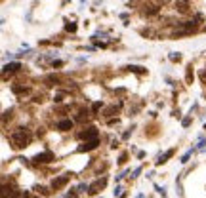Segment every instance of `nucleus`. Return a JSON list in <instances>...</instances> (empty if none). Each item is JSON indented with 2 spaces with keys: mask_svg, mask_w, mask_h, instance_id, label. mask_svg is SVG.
<instances>
[{
  "mask_svg": "<svg viewBox=\"0 0 206 198\" xmlns=\"http://www.w3.org/2000/svg\"><path fill=\"white\" fill-rule=\"evenodd\" d=\"M154 189H157V192H158V194H162V196H166V192H164V189H162V187H154Z\"/></svg>",
  "mask_w": 206,
  "mask_h": 198,
  "instance_id": "f3484780",
  "label": "nucleus"
},
{
  "mask_svg": "<svg viewBox=\"0 0 206 198\" xmlns=\"http://www.w3.org/2000/svg\"><path fill=\"white\" fill-rule=\"evenodd\" d=\"M105 183H107V179H105V177H101V179H97V181H94V183H92L90 185V194H96V192H99L101 189H103V187H105Z\"/></svg>",
  "mask_w": 206,
  "mask_h": 198,
  "instance_id": "39448f33",
  "label": "nucleus"
},
{
  "mask_svg": "<svg viewBox=\"0 0 206 198\" xmlns=\"http://www.w3.org/2000/svg\"><path fill=\"white\" fill-rule=\"evenodd\" d=\"M181 124H183V128H187V126H189V124H191V116H187V118H183V122H181Z\"/></svg>",
  "mask_w": 206,
  "mask_h": 198,
  "instance_id": "dca6fc26",
  "label": "nucleus"
},
{
  "mask_svg": "<svg viewBox=\"0 0 206 198\" xmlns=\"http://www.w3.org/2000/svg\"><path fill=\"white\" fill-rule=\"evenodd\" d=\"M199 76H200V80H204V82H206V71H200V72H199Z\"/></svg>",
  "mask_w": 206,
  "mask_h": 198,
  "instance_id": "4be33fe9",
  "label": "nucleus"
},
{
  "mask_svg": "<svg viewBox=\"0 0 206 198\" xmlns=\"http://www.w3.org/2000/svg\"><path fill=\"white\" fill-rule=\"evenodd\" d=\"M204 31H206V27H204Z\"/></svg>",
  "mask_w": 206,
  "mask_h": 198,
  "instance_id": "bb28decb",
  "label": "nucleus"
},
{
  "mask_svg": "<svg viewBox=\"0 0 206 198\" xmlns=\"http://www.w3.org/2000/svg\"><path fill=\"white\" fill-rule=\"evenodd\" d=\"M172 154H174V149H170V150H166L164 154H160V156H158V160H157V166L164 164V162H166V160L170 158V156H172Z\"/></svg>",
  "mask_w": 206,
  "mask_h": 198,
  "instance_id": "1a4fd4ad",
  "label": "nucleus"
},
{
  "mask_svg": "<svg viewBox=\"0 0 206 198\" xmlns=\"http://www.w3.org/2000/svg\"><path fill=\"white\" fill-rule=\"evenodd\" d=\"M65 29L69 31V33H75V31H76V25H75V23H67V25H65Z\"/></svg>",
  "mask_w": 206,
  "mask_h": 198,
  "instance_id": "2eb2a0df",
  "label": "nucleus"
},
{
  "mask_svg": "<svg viewBox=\"0 0 206 198\" xmlns=\"http://www.w3.org/2000/svg\"><path fill=\"white\" fill-rule=\"evenodd\" d=\"M34 162H42V164H50V162H54V154L50 153V150H46V153H38L37 156H34Z\"/></svg>",
  "mask_w": 206,
  "mask_h": 198,
  "instance_id": "20e7f679",
  "label": "nucleus"
},
{
  "mask_svg": "<svg viewBox=\"0 0 206 198\" xmlns=\"http://www.w3.org/2000/svg\"><path fill=\"white\" fill-rule=\"evenodd\" d=\"M97 145H99V139H96V141H84L78 147V153H86V150H92V149H96Z\"/></svg>",
  "mask_w": 206,
  "mask_h": 198,
  "instance_id": "423d86ee",
  "label": "nucleus"
},
{
  "mask_svg": "<svg viewBox=\"0 0 206 198\" xmlns=\"http://www.w3.org/2000/svg\"><path fill=\"white\" fill-rule=\"evenodd\" d=\"M204 147H206V141H204V139H202V141H200V143L197 145V149L200 150V149H204Z\"/></svg>",
  "mask_w": 206,
  "mask_h": 198,
  "instance_id": "5701e85b",
  "label": "nucleus"
},
{
  "mask_svg": "<svg viewBox=\"0 0 206 198\" xmlns=\"http://www.w3.org/2000/svg\"><path fill=\"white\" fill-rule=\"evenodd\" d=\"M191 154H193V150H189V153H187V154H185L183 158H181V162L185 164V162H187V160H189V156H191Z\"/></svg>",
  "mask_w": 206,
  "mask_h": 198,
  "instance_id": "a211bd4d",
  "label": "nucleus"
},
{
  "mask_svg": "<svg viewBox=\"0 0 206 198\" xmlns=\"http://www.w3.org/2000/svg\"><path fill=\"white\" fill-rule=\"evenodd\" d=\"M140 173H141V166H140V168H136V170H134V173H132V177H137Z\"/></svg>",
  "mask_w": 206,
  "mask_h": 198,
  "instance_id": "aec40b11",
  "label": "nucleus"
},
{
  "mask_svg": "<svg viewBox=\"0 0 206 198\" xmlns=\"http://www.w3.org/2000/svg\"><path fill=\"white\" fill-rule=\"evenodd\" d=\"M78 192H86V191H90V185H86V183H80L78 185V189H76Z\"/></svg>",
  "mask_w": 206,
  "mask_h": 198,
  "instance_id": "ddd939ff",
  "label": "nucleus"
},
{
  "mask_svg": "<svg viewBox=\"0 0 206 198\" xmlns=\"http://www.w3.org/2000/svg\"><path fill=\"white\" fill-rule=\"evenodd\" d=\"M21 198H37V196H31L29 192H23V194H21Z\"/></svg>",
  "mask_w": 206,
  "mask_h": 198,
  "instance_id": "a878e982",
  "label": "nucleus"
},
{
  "mask_svg": "<svg viewBox=\"0 0 206 198\" xmlns=\"http://www.w3.org/2000/svg\"><path fill=\"white\" fill-rule=\"evenodd\" d=\"M71 128H73V120H59L57 122V130H61V132H69Z\"/></svg>",
  "mask_w": 206,
  "mask_h": 198,
  "instance_id": "0eeeda50",
  "label": "nucleus"
},
{
  "mask_svg": "<svg viewBox=\"0 0 206 198\" xmlns=\"http://www.w3.org/2000/svg\"><path fill=\"white\" fill-rule=\"evenodd\" d=\"M17 69H21V65H19V63H6V65H4V72H8V71H17Z\"/></svg>",
  "mask_w": 206,
  "mask_h": 198,
  "instance_id": "9d476101",
  "label": "nucleus"
},
{
  "mask_svg": "<svg viewBox=\"0 0 206 198\" xmlns=\"http://www.w3.org/2000/svg\"><path fill=\"white\" fill-rule=\"evenodd\" d=\"M10 143H12L13 149H25L31 143V132H29L27 128L13 130L12 135H10Z\"/></svg>",
  "mask_w": 206,
  "mask_h": 198,
  "instance_id": "f257e3e1",
  "label": "nucleus"
},
{
  "mask_svg": "<svg viewBox=\"0 0 206 198\" xmlns=\"http://www.w3.org/2000/svg\"><path fill=\"white\" fill-rule=\"evenodd\" d=\"M59 82V78L55 76V74H50V76H46V84L48 86H54V84H57Z\"/></svg>",
  "mask_w": 206,
  "mask_h": 198,
  "instance_id": "9b49d317",
  "label": "nucleus"
},
{
  "mask_svg": "<svg viewBox=\"0 0 206 198\" xmlns=\"http://www.w3.org/2000/svg\"><path fill=\"white\" fill-rule=\"evenodd\" d=\"M12 92L17 93V95H23V93L29 92V88L25 86V84H13V86H12Z\"/></svg>",
  "mask_w": 206,
  "mask_h": 198,
  "instance_id": "6e6552de",
  "label": "nucleus"
},
{
  "mask_svg": "<svg viewBox=\"0 0 206 198\" xmlns=\"http://www.w3.org/2000/svg\"><path fill=\"white\" fill-rule=\"evenodd\" d=\"M113 194H115V196H120V194H122V189H120V187H116V189L113 191Z\"/></svg>",
  "mask_w": 206,
  "mask_h": 198,
  "instance_id": "6ab92c4d",
  "label": "nucleus"
},
{
  "mask_svg": "<svg viewBox=\"0 0 206 198\" xmlns=\"http://www.w3.org/2000/svg\"><path fill=\"white\" fill-rule=\"evenodd\" d=\"M69 179H71V173H61L59 177H55V179L51 181V189H54V191H59L61 187H65L67 183H69Z\"/></svg>",
  "mask_w": 206,
  "mask_h": 198,
  "instance_id": "7ed1b4c3",
  "label": "nucleus"
},
{
  "mask_svg": "<svg viewBox=\"0 0 206 198\" xmlns=\"http://www.w3.org/2000/svg\"><path fill=\"white\" fill-rule=\"evenodd\" d=\"M78 137L84 139V141H96V139H99V132H97V128L90 126V128H86L84 132H80Z\"/></svg>",
  "mask_w": 206,
  "mask_h": 198,
  "instance_id": "f03ea898",
  "label": "nucleus"
},
{
  "mask_svg": "<svg viewBox=\"0 0 206 198\" xmlns=\"http://www.w3.org/2000/svg\"><path fill=\"white\" fill-rule=\"evenodd\" d=\"M128 71H132V72H137V74H141V72H145V69L143 67H140V65H130V67H126Z\"/></svg>",
  "mask_w": 206,
  "mask_h": 198,
  "instance_id": "f8f14e48",
  "label": "nucleus"
},
{
  "mask_svg": "<svg viewBox=\"0 0 206 198\" xmlns=\"http://www.w3.org/2000/svg\"><path fill=\"white\" fill-rule=\"evenodd\" d=\"M126 162V154H120V158H118V164H124Z\"/></svg>",
  "mask_w": 206,
  "mask_h": 198,
  "instance_id": "b1692460",
  "label": "nucleus"
},
{
  "mask_svg": "<svg viewBox=\"0 0 206 198\" xmlns=\"http://www.w3.org/2000/svg\"><path fill=\"white\" fill-rule=\"evenodd\" d=\"M124 175H126V171H120V173L116 175V181H120V179H122V177H124Z\"/></svg>",
  "mask_w": 206,
  "mask_h": 198,
  "instance_id": "393cba45",
  "label": "nucleus"
},
{
  "mask_svg": "<svg viewBox=\"0 0 206 198\" xmlns=\"http://www.w3.org/2000/svg\"><path fill=\"white\" fill-rule=\"evenodd\" d=\"M65 198H78V196H76V192L75 191H71V192H67V196Z\"/></svg>",
  "mask_w": 206,
  "mask_h": 198,
  "instance_id": "412c9836",
  "label": "nucleus"
},
{
  "mask_svg": "<svg viewBox=\"0 0 206 198\" xmlns=\"http://www.w3.org/2000/svg\"><path fill=\"white\" fill-rule=\"evenodd\" d=\"M181 59V55L179 54H176V51H174V54H170V61H174V63H176V61H179Z\"/></svg>",
  "mask_w": 206,
  "mask_h": 198,
  "instance_id": "4468645a",
  "label": "nucleus"
}]
</instances>
